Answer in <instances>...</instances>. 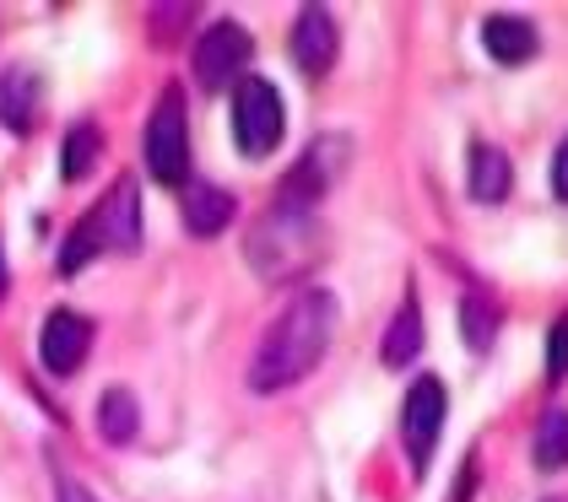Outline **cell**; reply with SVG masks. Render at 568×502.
I'll list each match as a JSON object with an SVG mask.
<instances>
[{"label":"cell","mask_w":568,"mask_h":502,"mask_svg":"<svg viewBox=\"0 0 568 502\" xmlns=\"http://www.w3.org/2000/svg\"><path fill=\"white\" fill-rule=\"evenodd\" d=\"M552 195L568 206V135L558 141V152H552Z\"/></svg>","instance_id":"obj_21"},{"label":"cell","mask_w":568,"mask_h":502,"mask_svg":"<svg viewBox=\"0 0 568 502\" xmlns=\"http://www.w3.org/2000/svg\"><path fill=\"white\" fill-rule=\"evenodd\" d=\"M141 417H135V395L131 389H103V400H98V432L109 438V443H131Z\"/></svg>","instance_id":"obj_17"},{"label":"cell","mask_w":568,"mask_h":502,"mask_svg":"<svg viewBox=\"0 0 568 502\" xmlns=\"http://www.w3.org/2000/svg\"><path fill=\"white\" fill-rule=\"evenodd\" d=\"M530 454H536V470H547V475L568 464V406H552V411L541 417Z\"/></svg>","instance_id":"obj_16"},{"label":"cell","mask_w":568,"mask_h":502,"mask_svg":"<svg viewBox=\"0 0 568 502\" xmlns=\"http://www.w3.org/2000/svg\"><path fill=\"white\" fill-rule=\"evenodd\" d=\"M250 33L233 22V17H217L206 33H201V43H195V82L206 86V92H227V86H239L244 76H250Z\"/></svg>","instance_id":"obj_6"},{"label":"cell","mask_w":568,"mask_h":502,"mask_svg":"<svg viewBox=\"0 0 568 502\" xmlns=\"http://www.w3.org/2000/svg\"><path fill=\"white\" fill-rule=\"evenodd\" d=\"M444 411H449V395L434 373L417 378L406 389V406H400V438H406V460H412V475H428V460H434L438 438H444Z\"/></svg>","instance_id":"obj_7"},{"label":"cell","mask_w":568,"mask_h":502,"mask_svg":"<svg viewBox=\"0 0 568 502\" xmlns=\"http://www.w3.org/2000/svg\"><path fill=\"white\" fill-rule=\"evenodd\" d=\"M331 335H336V297L325 287H304L276 314V325L265 330L261 351L250 362V389L255 395H276V389L308 378L320 368V357L331 351Z\"/></svg>","instance_id":"obj_1"},{"label":"cell","mask_w":568,"mask_h":502,"mask_svg":"<svg viewBox=\"0 0 568 502\" xmlns=\"http://www.w3.org/2000/svg\"><path fill=\"white\" fill-rule=\"evenodd\" d=\"M179 211H184V227L195 233V238H212L222 233L227 222H233V195L222 189V184H206V178H184L179 184Z\"/></svg>","instance_id":"obj_11"},{"label":"cell","mask_w":568,"mask_h":502,"mask_svg":"<svg viewBox=\"0 0 568 502\" xmlns=\"http://www.w3.org/2000/svg\"><path fill=\"white\" fill-rule=\"evenodd\" d=\"M336 43H342V33H336L331 11L325 6H304L298 22H293V60H298V71L320 82L336 65Z\"/></svg>","instance_id":"obj_10"},{"label":"cell","mask_w":568,"mask_h":502,"mask_svg":"<svg viewBox=\"0 0 568 502\" xmlns=\"http://www.w3.org/2000/svg\"><path fill=\"white\" fill-rule=\"evenodd\" d=\"M60 502H92V492H82L71 475H60Z\"/></svg>","instance_id":"obj_23"},{"label":"cell","mask_w":568,"mask_h":502,"mask_svg":"<svg viewBox=\"0 0 568 502\" xmlns=\"http://www.w3.org/2000/svg\"><path fill=\"white\" fill-rule=\"evenodd\" d=\"M417 351H423V308H417V293H406L400 308H395L390 330H385V340H379V362L385 368H412Z\"/></svg>","instance_id":"obj_14"},{"label":"cell","mask_w":568,"mask_h":502,"mask_svg":"<svg viewBox=\"0 0 568 502\" xmlns=\"http://www.w3.org/2000/svg\"><path fill=\"white\" fill-rule=\"evenodd\" d=\"M92 346V325L82 314H71V308H54L44 319V335H39V357H44V368L54 378H71L82 368V357H88Z\"/></svg>","instance_id":"obj_9"},{"label":"cell","mask_w":568,"mask_h":502,"mask_svg":"<svg viewBox=\"0 0 568 502\" xmlns=\"http://www.w3.org/2000/svg\"><path fill=\"white\" fill-rule=\"evenodd\" d=\"M481 49L498 60V65H525V60H536V22L530 17H509V11H498V17H487L481 22Z\"/></svg>","instance_id":"obj_12"},{"label":"cell","mask_w":568,"mask_h":502,"mask_svg":"<svg viewBox=\"0 0 568 502\" xmlns=\"http://www.w3.org/2000/svg\"><path fill=\"white\" fill-rule=\"evenodd\" d=\"M547 378L564 383L568 378V314L552 319V335H547Z\"/></svg>","instance_id":"obj_20"},{"label":"cell","mask_w":568,"mask_h":502,"mask_svg":"<svg viewBox=\"0 0 568 502\" xmlns=\"http://www.w3.org/2000/svg\"><path fill=\"white\" fill-rule=\"evenodd\" d=\"M39 71L33 65H6L0 71V125L11 135H28L33 130V109H39Z\"/></svg>","instance_id":"obj_13"},{"label":"cell","mask_w":568,"mask_h":502,"mask_svg":"<svg viewBox=\"0 0 568 502\" xmlns=\"http://www.w3.org/2000/svg\"><path fill=\"white\" fill-rule=\"evenodd\" d=\"M460 335H466L471 351L493 346V335H498V303L487 293H466V303H460Z\"/></svg>","instance_id":"obj_18"},{"label":"cell","mask_w":568,"mask_h":502,"mask_svg":"<svg viewBox=\"0 0 568 502\" xmlns=\"http://www.w3.org/2000/svg\"><path fill=\"white\" fill-rule=\"evenodd\" d=\"M466 184H471V201H477V206H498V201L509 195V157H504L498 146L477 141V146H471V173H466Z\"/></svg>","instance_id":"obj_15"},{"label":"cell","mask_w":568,"mask_h":502,"mask_svg":"<svg viewBox=\"0 0 568 502\" xmlns=\"http://www.w3.org/2000/svg\"><path fill=\"white\" fill-rule=\"evenodd\" d=\"M98 152H103V130L92 125V120H82V125H71V135H65V157H60V173L77 184V178H88V167L98 163Z\"/></svg>","instance_id":"obj_19"},{"label":"cell","mask_w":568,"mask_h":502,"mask_svg":"<svg viewBox=\"0 0 568 502\" xmlns=\"http://www.w3.org/2000/svg\"><path fill=\"white\" fill-rule=\"evenodd\" d=\"M135 244H141V184H135L131 173H120V178L109 184V195L71 227V238H65V249H60V270L77 276L98 254H125V249H135Z\"/></svg>","instance_id":"obj_2"},{"label":"cell","mask_w":568,"mask_h":502,"mask_svg":"<svg viewBox=\"0 0 568 502\" xmlns=\"http://www.w3.org/2000/svg\"><path fill=\"white\" fill-rule=\"evenodd\" d=\"M347 167V141L342 135H320L314 146L304 152V163L293 167L276 189V206H298V211H314L325 201V189L336 184V173Z\"/></svg>","instance_id":"obj_8"},{"label":"cell","mask_w":568,"mask_h":502,"mask_svg":"<svg viewBox=\"0 0 568 502\" xmlns=\"http://www.w3.org/2000/svg\"><path fill=\"white\" fill-rule=\"evenodd\" d=\"M282 130H287V109H282V92L265 82V76H244L233 86V141L244 157H265L282 146Z\"/></svg>","instance_id":"obj_5"},{"label":"cell","mask_w":568,"mask_h":502,"mask_svg":"<svg viewBox=\"0 0 568 502\" xmlns=\"http://www.w3.org/2000/svg\"><path fill=\"white\" fill-rule=\"evenodd\" d=\"M244 254H250V265L261 270L265 281H287V276L308 270L314 254H320V222H314V211L271 206L261 222H255Z\"/></svg>","instance_id":"obj_3"},{"label":"cell","mask_w":568,"mask_h":502,"mask_svg":"<svg viewBox=\"0 0 568 502\" xmlns=\"http://www.w3.org/2000/svg\"><path fill=\"white\" fill-rule=\"evenodd\" d=\"M146 173L169 189H179L190 178V120H184V92L179 86L158 92V109L146 120Z\"/></svg>","instance_id":"obj_4"},{"label":"cell","mask_w":568,"mask_h":502,"mask_svg":"<svg viewBox=\"0 0 568 502\" xmlns=\"http://www.w3.org/2000/svg\"><path fill=\"white\" fill-rule=\"evenodd\" d=\"M471 475H477V460H466V470H460V481H455V498H449V502H471Z\"/></svg>","instance_id":"obj_22"}]
</instances>
